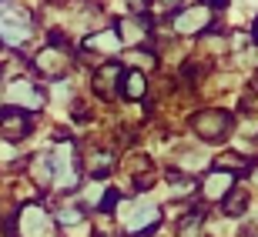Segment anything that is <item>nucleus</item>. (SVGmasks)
Returning <instances> with one entry per match:
<instances>
[{"label": "nucleus", "instance_id": "nucleus-1", "mask_svg": "<svg viewBox=\"0 0 258 237\" xmlns=\"http://www.w3.org/2000/svg\"><path fill=\"white\" fill-rule=\"evenodd\" d=\"M195 131L205 141H221L231 131V114H225V110H205V114L195 117Z\"/></svg>", "mask_w": 258, "mask_h": 237}, {"label": "nucleus", "instance_id": "nucleus-2", "mask_svg": "<svg viewBox=\"0 0 258 237\" xmlns=\"http://www.w3.org/2000/svg\"><path fill=\"white\" fill-rule=\"evenodd\" d=\"M30 134V114L20 107H7L0 114V137L4 141H24Z\"/></svg>", "mask_w": 258, "mask_h": 237}, {"label": "nucleus", "instance_id": "nucleus-3", "mask_svg": "<svg viewBox=\"0 0 258 237\" xmlns=\"http://www.w3.org/2000/svg\"><path fill=\"white\" fill-rule=\"evenodd\" d=\"M121 77H124V70H121V67L107 64L104 70H97V77H94V94L97 97H114V94H121Z\"/></svg>", "mask_w": 258, "mask_h": 237}, {"label": "nucleus", "instance_id": "nucleus-4", "mask_svg": "<svg viewBox=\"0 0 258 237\" xmlns=\"http://www.w3.org/2000/svg\"><path fill=\"white\" fill-rule=\"evenodd\" d=\"M171 24H174L178 34H201V30L208 27V10H201V7L184 10V14H178V20H171Z\"/></svg>", "mask_w": 258, "mask_h": 237}, {"label": "nucleus", "instance_id": "nucleus-5", "mask_svg": "<svg viewBox=\"0 0 258 237\" xmlns=\"http://www.w3.org/2000/svg\"><path fill=\"white\" fill-rule=\"evenodd\" d=\"M231 187H235V177H231V174H225V171H215L208 180H205V197L221 200Z\"/></svg>", "mask_w": 258, "mask_h": 237}, {"label": "nucleus", "instance_id": "nucleus-6", "mask_svg": "<svg viewBox=\"0 0 258 237\" xmlns=\"http://www.w3.org/2000/svg\"><path fill=\"white\" fill-rule=\"evenodd\" d=\"M10 97H14V107H20V104H44V90L24 84V80H17V84L10 87Z\"/></svg>", "mask_w": 258, "mask_h": 237}, {"label": "nucleus", "instance_id": "nucleus-7", "mask_svg": "<svg viewBox=\"0 0 258 237\" xmlns=\"http://www.w3.org/2000/svg\"><path fill=\"white\" fill-rule=\"evenodd\" d=\"M121 94L127 100H141V94H144V74L141 70H124V77H121Z\"/></svg>", "mask_w": 258, "mask_h": 237}, {"label": "nucleus", "instance_id": "nucleus-8", "mask_svg": "<svg viewBox=\"0 0 258 237\" xmlns=\"http://www.w3.org/2000/svg\"><path fill=\"white\" fill-rule=\"evenodd\" d=\"M221 204H225V214L238 217V214H245V207H248V194H245V190H235V187H231L228 194L221 197Z\"/></svg>", "mask_w": 258, "mask_h": 237}, {"label": "nucleus", "instance_id": "nucleus-9", "mask_svg": "<svg viewBox=\"0 0 258 237\" xmlns=\"http://www.w3.org/2000/svg\"><path fill=\"white\" fill-rule=\"evenodd\" d=\"M87 47H91V50H117V47H121V34H117V27L114 30H104V34H94V37H91V40H87Z\"/></svg>", "mask_w": 258, "mask_h": 237}, {"label": "nucleus", "instance_id": "nucleus-10", "mask_svg": "<svg viewBox=\"0 0 258 237\" xmlns=\"http://www.w3.org/2000/svg\"><path fill=\"white\" fill-rule=\"evenodd\" d=\"M57 220H60V224H81V220H84V210H77V207L60 210V214H57Z\"/></svg>", "mask_w": 258, "mask_h": 237}, {"label": "nucleus", "instance_id": "nucleus-11", "mask_svg": "<svg viewBox=\"0 0 258 237\" xmlns=\"http://www.w3.org/2000/svg\"><path fill=\"white\" fill-rule=\"evenodd\" d=\"M114 204H117V190H107L104 200H101V210H114Z\"/></svg>", "mask_w": 258, "mask_h": 237}, {"label": "nucleus", "instance_id": "nucleus-12", "mask_svg": "<svg viewBox=\"0 0 258 237\" xmlns=\"http://www.w3.org/2000/svg\"><path fill=\"white\" fill-rule=\"evenodd\" d=\"M148 4H151V0H127V7L138 10V14H141V10H148Z\"/></svg>", "mask_w": 258, "mask_h": 237}, {"label": "nucleus", "instance_id": "nucleus-13", "mask_svg": "<svg viewBox=\"0 0 258 237\" xmlns=\"http://www.w3.org/2000/svg\"><path fill=\"white\" fill-rule=\"evenodd\" d=\"M208 4H211V7H215V10H221V7H225V4H228V0H208Z\"/></svg>", "mask_w": 258, "mask_h": 237}, {"label": "nucleus", "instance_id": "nucleus-14", "mask_svg": "<svg viewBox=\"0 0 258 237\" xmlns=\"http://www.w3.org/2000/svg\"><path fill=\"white\" fill-rule=\"evenodd\" d=\"M251 34H255V40H258V20H255V27H251Z\"/></svg>", "mask_w": 258, "mask_h": 237}]
</instances>
